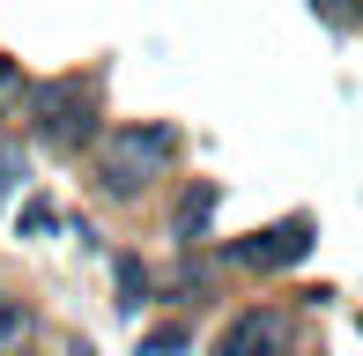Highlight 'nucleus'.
<instances>
[{"instance_id":"obj_3","label":"nucleus","mask_w":363,"mask_h":356,"mask_svg":"<svg viewBox=\"0 0 363 356\" xmlns=\"http://www.w3.org/2000/svg\"><path fill=\"white\" fill-rule=\"evenodd\" d=\"M208 356H289V319L274 312V304H252V312H238L216 334Z\"/></svg>"},{"instance_id":"obj_12","label":"nucleus","mask_w":363,"mask_h":356,"mask_svg":"<svg viewBox=\"0 0 363 356\" xmlns=\"http://www.w3.org/2000/svg\"><path fill=\"white\" fill-rule=\"evenodd\" d=\"M15 89H23V74H15V60H0V104H8Z\"/></svg>"},{"instance_id":"obj_8","label":"nucleus","mask_w":363,"mask_h":356,"mask_svg":"<svg viewBox=\"0 0 363 356\" xmlns=\"http://www.w3.org/2000/svg\"><path fill=\"white\" fill-rule=\"evenodd\" d=\"M15 186H23V156H15V149H0V201H8Z\"/></svg>"},{"instance_id":"obj_11","label":"nucleus","mask_w":363,"mask_h":356,"mask_svg":"<svg viewBox=\"0 0 363 356\" xmlns=\"http://www.w3.org/2000/svg\"><path fill=\"white\" fill-rule=\"evenodd\" d=\"M319 15H326V23H349V15H356V0H319Z\"/></svg>"},{"instance_id":"obj_5","label":"nucleus","mask_w":363,"mask_h":356,"mask_svg":"<svg viewBox=\"0 0 363 356\" xmlns=\"http://www.w3.org/2000/svg\"><path fill=\"white\" fill-rule=\"evenodd\" d=\"M208 216H216V186H186V201H178V238H193Z\"/></svg>"},{"instance_id":"obj_9","label":"nucleus","mask_w":363,"mask_h":356,"mask_svg":"<svg viewBox=\"0 0 363 356\" xmlns=\"http://www.w3.org/2000/svg\"><path fill=\"white\" fill-rule=\"evenodd\" d=\"M23 327H30V319H23V304H0V349H8Z\"/></svg>"},{"instance_id":"obj_10","label":"nucleus","mask_w":363,"mask_h":356,"mask_svg":"<svg viewBox=\"0 0 363 356\" xmlns=\"http://www.w3.org/2000/svg\"><path fill=\"white\" fill-rule=\"evenodd\" d=\"M52 223H60L52 201H30V208H23V230H52Z\"/></svg>"},{"instance_id":"obj_6","label":"nucleus","mask_w":363,"mask_h":356,"mask_svg":"<svg viewBox=\"0 0 363 356\" xmlns=\"http://www.w3.org/2000/svg\"><path fill=\"white\" fill-rule=\"evenodd\" d=\"M186 349H193V334H186V327H156V334L141 342V356H186Z\"/></svg>"},{"instance_id":"obj_2","label":"nucleus","mask_w":363,"mask_h":356,"mask_svg":"<svg viewBox=\"0 0 363 356\" xmlns=\"http://www.w3.org/2000/svg\"><path fill=\"white\" fill-rule=\"evenodd\" d=\"M30 119H38V141H52V149H82V141L96 134L82 74H52V82H38V89H30Z\"/></svg>"},{"instance_id":"obj_1","label":"nucleus","mask_w":363,"mask_h":356,"mask_svg":"<svg viewBox=\"0 0 363 356\" xmlns=\"http://www.w3.org/2000/svg\"><path fill=\"white\" fill-rule=\"evenodd\" d=\"M178 156V134L171 126H126V134L104 141V156H96V178H104V193H119V201H134V193L156 178L163 164Z\"/></svg>"},{"instance_id":"obj_4","label":"nucleus","mask_w":363,"mask_h":356,"mask_svg":"<svg viewBox=\"0 0 363 356\" xmlns=\"http://www.w3.org/2000/svg\"><path fill=\"white\" fill-rule=\"evenodd\" d=\"M304 252H311V223L289 216V223H274V230H252L245 245H230V260H245V267H296Z\"/></svg>"},{"instance_id":"obj_7","label":"nucleus","mask_w":363,"mask_h":356,"mask_svg":"<svg viewBox=\"0 0 363 356\" xmlns=\"http://www.w3.org/2000/svg\"><path fill=\"white\" fill-rule=\"evenodd\" d=\"M119 289H126L119 304H126V312H134V304L148 297V267H141V260H119Z\"/></svg>"}]
</instances>
